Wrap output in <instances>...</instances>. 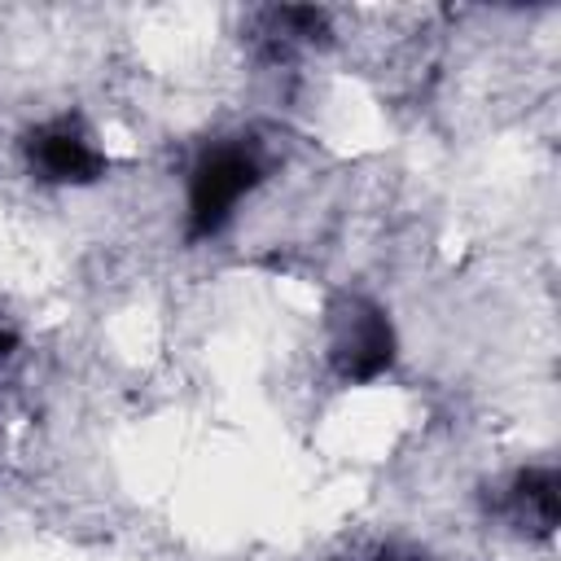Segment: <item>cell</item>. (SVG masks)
<instances>
[{"mask_svg": "<svg viewBox=\"0 0 561 561\" xmlns=\"http://www.w3.org/2000/svg\"><path fill=\"white\" fill-rule=\"evenodd\" d=\"M381 561H421V557H381Z\"/></svg>", "mask_w": 561, "mask_h": 561, "instance_id": "cell-5", "label": "cell"}, {"mask_svg": "<svg viewBox=\"0 0 561 561\" xmlns=\"http://www.w3.org/2000/svg\"><path fill=\"white\" fill-rule=\"evenodd\" d=\"M508 508L517 522L535 526V530H552L557 526V473L552 469H526L517 473L513 491H508Z\"/></svg>", "mask_w": 561, "mask_h": 561, "instance_id": "cell-4", "label": "cell"}, {"mask_svg": "<svg viewBox=\"0 0 561 561\" xmlns=\"http://www.w3.org/2000/svg\"><path fill=\"white\" fill-rule=\"evenodd\" d=\"M263 180V162L254 153V145L245 140H224L215 149H206L193 167V180H188V241H206L215 237L237 202Z\"/></svg>", "mask_w": 561, "mask_h": 561, "instance_id": "cell-1", "label": "cell"}, {"mask_svg": "<svg viewBox=\"0 0 561 561\" xmlns=\"http://www.w3.org/2000/svg\"><path fill=\"white\" fill-rule=\"evenodd\" d=\"M31 167L44 175V180H53V184H88V180H96L101 175V153L70 127V123H53V127H44V131H35L31 136Z\"/></svg>", "mask_w": 561, "mask_h": 561, "instance_id": "cell-3", "label": "cell"}, {"mask_svg": "<svg viewBox=\"0 0 561 561\" xmlns=\"http://www.w3.org/2000/svg\"><path fill=\"white\" fill-rule=\"evenodd\" d=\"M394 364V329L381 307L351 298L333 333V368L346 381H373Z\"/></svg>", "mask_w": 561, "mask_h": 561, "instance_id": "cell-2", "label": "cell"}]
</instances>
